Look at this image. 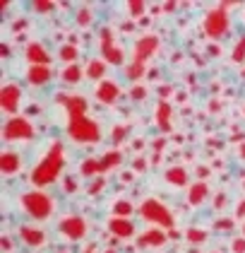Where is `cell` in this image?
Instances as JSON below:
<instances>
[{
  "label": "cell",
  "instance_id": "26",
  "mask_svg": "<svg viewBox=\"0 0 245 253\" xmlns=\"http://www.w3.org/2000/svg\"><path fill=\"white\" fill-rule=\"evenodd\" d=\"M132 212H135V208H132L130 200H115L113 203V217H128L130 219Z\"/></svg>",
  "mask_w": 245,
  "mask_h": 253
},
{
  "label": "cell",
  "instance_id": "21",
  "mask_svg": "<svg viewBox=\"0 0 245 253\" xmlns=\"http://www.w3.org/2000/svg\"><path fill=\"white\" fill-rule=\"evenodd\" d=\"M99 162H101V174H106V171L115 169V167L123 162V152H120V150H108Z\"/></svg>",
  "mask_w": 245,
  "mask_h": 253
},
{
  "label": "cell",
  "instance_id": "32",
  "mask_svg": "<svg viewBox=\"0 0 245 253\" xmlns=\"http://www.w3.org/2000/svg\"><path fill=\"white\" fill-rule=\"evenodd\" d=\"M128 10H130L132 17H142L144 15V2L142 0H130L128 2Z\"/></svg>",
  "mask_w": 245,
  "mask_h": 253
},
{
  "label": "cell",
  "instance_id": "15",
  "mask_svg": "<svg viewBox=\"0 0 245 253\" xmlns=\"http://www.w3.org/2000/svg\"><path fill=\"white\" fill-rule=\"evenodd\" d=\"M24 58L29 60V65H51V56H48L46 46L38 43V41H32V43L27 46Z\"/></svg>",
  "mask_w": 245,
  "mask_h": 253
},
{
  "label": "cell",
  "instance_id": "24",
  "mask_svg": "<svg viewBox=\"0 0 245 253\" xmlns=\"http://www.w3.org/2000/svg\"><path fill=\"white\" fill-rule=\"evenodd\" d=\"M58 58L65 60L68 65H72V63L79 58V48H77L75 43H63V46L58 48Z\"/></svg>",
  "mask_w": 245,
  "mask_h": 253
},
{
  "label": "cell",
  "instance_id": "30",
  "mask_svg": "<svg viewBox=\"0 0 245 253\" xmlns=\"http://www.w3.org/2000/svg\"><path fill=\"white\" fill-rule=\"evenodd\" d=\"M188 241L190 244H202V241H207V232H202V229H188Z\"/></svg>",
  "mask_w": 245,
  "mask_h": 253
},
{
  "label": "cell",
  "instance_id": "6",
  "mask_svg": "<svg viewBox=\"0 0 245 253\" xmlns=\"http://www.w3.org/2000/svg\"><path fill=\"white\" fill-rule=\"evenodd\" d=\"M34 135H36V130L27 116L7 118V123L2 128V140H7V142H29V140H34Z\"/></svg>",
  "mask_w": 245,
  "mask_h": 253
},
{
  "label": "cell",
  "instance_id": "10",
  "mask_svg": "<svg viewBox=\"0 0 245 253\" xmlns=\"http://www.w3.org/2000/svg\"><path fill=\"white\" fill-rule=\"evenodd\" d=\"M19 101H22V89L17 84H5L0 89V109L10 116H15L19 109Z\"/></svg>",
  "mask_w": 245,
  "mask_h": 253
},
{
  "label": "cell",
  "instance_id": "34",
  "mask_svg": "<svg viewBox=\"0 0 245 253\" xmlns=\"http://www.w3.org/2000/svg\"><path fill=\"white\" fill-rule=\"evenodd\" d=\"M125 133H128V128H125V126H115L113 130H111V137H113V142H120V140H125Z\"/></svg>",
  "mask_w": 245,
  "mask_h": 253
},
{
  "label": "cell",
  "instance_id": "43",
  "mask_svg": "<svg viewBox=\"0 0 245 253\" xmlns=\"http://www.w3.org/2000/svg\"><path fill=\"white\" fill-rule=\"evenodd\" d=\"M84 253H94V249H92V246H89V249H87V251H84Z\"/></svg>",
  "mask_w": 245,
  "mask_h": 253
},
{
  "label": "cell",
  "instance_id": "9",
  "mask_svg": "<svg viewBox=\"0 0 245 253\" xmlns=\"http://www.w3.org/2000/svg\"><path fill=\"white\" fill-rule=\"evenodd\" d=\"M99 46H101V58L106 60V63H111V65H123L125 63V48L113 39V32L111 29H104L101 32Z\"/></svg>",
  "mask_w": 245,
  "mask_h": 253
},
{
  "label": "cell",
  "instance_id": "31",
  "mask_svg": "<svg viewBox=\"0 0 245 253\" xmlns=\"http://www.w3.org/2000/svg\"><path fill=\"white\" fill-rule=\"evenodd\" d=\"M56 7V2H51V0H36V2H32V10L34 12H51Z\"/></svg>",
  "mask_w": 245,
  "mask_h": 253
},
{
  "label": "cell",
  "instance_id": "5",
  "mask_svg": "<svg viewBox=\"0 0 245 253\" xmlns=\"http://www.w3.org/2000/svg\"><path fill=\"white\" fill-rule=\"evenodd\" d=\"M228 5H231V2H224V5L209 10L207 15H205V34H207L209 39L216 41L228 32V27H231V20H228Z\"/></svg>",
  "mask_w": 245,
  "mask_h": 253
},
{
  "label": "cell",
  "instance_id": "44",
  "mask_svg": "<svg viewBox=\"0 0 245 253\" xmlns=\"http://www.w3.org/2000/svg\"><path fill=\"white\" fill-rule=\"evenodd\" d=\"M60 253H70V251H60Z\"/></svg>",
  "mask_w": 245,
  "mask_h": 253
},
{
  "label": "cell",
  "instance_id": "13",
  "mask_svg": "<svg viewBox=\"0 0 245 253\" xmlns=\"http://www.w3.org/2000/svg\"><path fill=\"white\" fill-rule=\"evenodd\" d=\"M120 87L115 84L113 80H101L99 84H96L94 89V97L101 101V104H115L118 99H120Z\"/></svg>",
  "mask_w": 245,
  "mask_h": 253
},
{
  "label": "cell",
  "instance_id": "4",
  "mask_svg": "<svg viewBox=\"0 0 245 253\" xmlns=\"http://www.w3.org/2000/svg\"><path fill=\"white\" fill-rule=\"evenodd\" d=\"M140 217L147 219L154 227H166V229H171V227L175 224L173 212H171L164 203H159L156 198H147V200L140 205Z\"/></svg>",
  "mask_w": 245,
  "mask_h": 253
},
{
  "label": "cell",
  "instance_id": "14",
  "mask_svg": "<svg viewBox=\"0 0 245 253\" xmlns=\"http://www.w3.org/2000/svg\"><path fill=\"white\" fill-rule=\"evenodd\" d=\"M51 78H53L51 65H29V70H27V82L34 87H46Z\"/></svg>",
  "mask_w": 245,
  "mask_h": 253
},
{
  "label": "cell",
  "instance_id": "41",
  "mask_svg": "<svg viewBox=\"0 0 245 253\" xmlns=\"http://www.w3.org/2000/svg\"><path fill=\"white\" fill-rule=\"evenodd\" d=\"M65 188H68V191H75V181H72V178H65Z\"/></svg>",
  "mask_w": 245,
  "mask_h": 253
},
{
  "label": "cell",
  "instance_id": "29",
  "mask_svg": "<svg viewBox=\"0 0 245 253\" xmlns=\"http://www.w3.org/2000/svg\"><path fill=\"white\" fill-rule=\"evenodd\" d=\"M125 78L130 80V82H137V80H142V78H144V65H137V63L128 65V70H125Z\"/></svg>",
  "mask_w": 245,
  "mask_h": 253
},
{
  "label": "cell",
  "instance_id": "22",
  "mask_svg": "<svg viewBox=\"0 0 245 253\" xmlns=\"http://www.w3.org/2000/svg\"><path fill=\"white\" fill-rule=\"evenodd\" d=\"M87 73L77 65V63H72V65H68L65 70H63V75H60V80L65 82V84H77V82H82V78H84Z\"/></svg>",
  "mask_w": 245,
  "mask_h": 253
},
{
  "label": "cell",
  "instance_id": "7",
  "mask_svg": "<svg viewBox=\"0 0 245 253\" xmlns=\"http://www.w3.org/2000/svg\"><path fill=\"white\" fill-rule=\"evenodd\" d=\"M58 232L63 234L68 241H82L87 232H89V224L82 214H68L58 222Z\"/></svg>",
  "mask_w": 245,
  "mask_h": 253
},
{
  "label": "cell",
  "instance_id": "40",
  "mask_svg": "<svg viewBox=\"0 0 245 253\" xmlns=\"http://www.w3.org/2000/svg\"><path fill=\"white\" fill-rule=\"evenodd\" d=\"M236 217H245V200H241V205H238V212Z\"/></svg>",
  "mask_w": 245,
  "mask_h": 253
},
{
  "label": "cell",
  "instance_id": "11",
  "mask_svg": "<svg viewBox=\"0 0 245 253\" xmlns=\"http://www.w3.org/2000/svg\"><path fill=\"white\" fill-rule=\"evenodd\" d=\"M22 167H24V159H22L19 152H15V150H2L0 152V171H2V176L19 174Z\"/></svg>",
  "mask_w": 245,
  "mask_h": 253
},
{
  "label": "cell",
  "instance_id": "37",
  "mask_svg": "<svg viewBox=\"0 0 245 253\" xmlns=\"http://www.w3.org/2000/svg\"><path fill=\"white\" fill-rule=\"evenodd\" d=\"M214 227L216 229H233V219H219Z\"/></svg>",
  "mask_w": 245,
  "mask_h": 253
},
{
  "label": "cell",
  "instance_id": "12",
  "mask_svg": "<svg viewBox=\"0 0 245 253\" xmlns=\"http://www.w3.org/2000/svg\"><path fill=\"white\" fill-rule=\"evenodd\" d=\"M19 239L29 246V249H38V246H46L48 236L41 227H34V224H22L19 227Z\"/></svg>",
  "mask_w": 245,
  "mask_h": 253
},
{
  "label": "cell",
  "instance_id": "17",
  "mask_svg": "<svg viewBox=\"0 0 245 253\" xmlns=\"http://www.w3.org/2000/svg\"><path fill=\"white\" fill-rule=\"evenodd\" d=\"M166 239H169V234H164L159 227H154V229H147V232L140 234V239H137V244L140 246H164L166 244Z\"/></svg>",
  "mask_w": 245,
  "mask_h": 253
},
{
  "label": "cell",
  "instance_id": "45",
  "mask_svg": "<svg viewBox=\"0 0 245 253\" xmlns=\"http://www.w3.org/2000/svg\"><path fill=\"white\" fill-rule=\"evenodd\" d=\"M243 234H245V224H243Z\"/></svg>",
  "mask_w": 245,
  "mask_h": 253
},
{
  "label": "cell",
  "instance_id": "42",
  "mask_svg": "<svg viewBox=\"0 0 245 253\" xmlns=\"http://www.w3.org/2000/svg\"><path fill=\"white\" fill-rule=\"evenodd\" d=\"M238 155H241V157H243V159H245V142H243V145H241V152H238Z\"/></svg>",
  "mask_w": 245,
  "mask_h": 253
},
{
  "label": "cell",
  "instance_id": "35",
  "mask_svg": "<svg viewBox=\"0 0 245 253\" xmlns=\"http://www.w3.org/2000/svg\"><path fill=\"white\" fill-rule=\"evenodd\" d=\"M231 251H233V253H245V236H241V239H233V241H231Z\"/></svg>",
  "mask_w": 245,
  "mask_h": 253
},
{
  "label": "cell",
  "instance_id": "38",
  "mask_svg": "<svg viewBox=\"0 0 245 253\" xmlns=\"http://www.w3.org/2000/svg\"><path fill=\"white\" fill-rule=\"evenodd\" d=\"M135 169H140V171H144V169H147V164H144V159H135Z\"/></svg>",
  "mask_w": 245,
  "mask_h": 253
},
{
  "label": "cell",
  "instance_id": "23",
  "mask_svg": "<svg viewBox=\"0 0 245 253\" xmlns=\"http://www.w3.org/2000/svg\"><path fill=\"white\" fill-rule=\"evenodd\" d=\"M87 73V78L89 80H104V75H106V60L101 58H94V60H89V68L84 70Z\"/></svg>",
  "mask_w": 245,
  "mask_h": 253
},
{
  "label": "cell",
  "instance_id": "2",
  "mask_svg": "<svg viewBox=\"0 0 245 253\" xmlns=\"http://www.w3.org/2000/svg\"><path fill=\"white\" fill-rule=\"evenodd\" d=\"M63 167H65V147H63L60 140H53L51 147H48V152H46V157L41 159V164L34 167V171H32L29 178H32V183L36 188H43V186L53 183L58 176H60Z\"/></svg>",
  "mask_w": 245,
  "mask_h": 253
},
{
  "label": "cell",
  "instance_id": "36",
  "mask_svg": "<svg viewBox=\"0 0 245 253\" xmlns=\"http://www.w3.org/2000/svg\"><path fill=\"white\" fill-rule=\"evenodd\" d=\"M104 186H106V178L101 176L99 181H94V183H92V188H89V195H96L99 191H101V188H104Z\"/></svg>",
  "mask_w": 245,
  "mask_h": 253
},
{
  "label": "cell",
  "instance_id": "28",
  "mask_svg": "<svg viewBox=\"0 0 245 253\" xmlns=\"http://www.w3.org/2000/svg\"><path fill=\"white\" fill-rule=\"evenodd\" d=\"M231 60H233V63H243L245 60V34L236 41V46H233V51H231Z\"/></svg>",
  "mask_w": 245,
  "mask_h": 253
},
{
  "label": "cell",
  "instance_id": "39",
  "mask_svg": "<svg viewBox=\"0 0 245 253\" xmlns=\"http://www.w3.org/2000/svg\"><path fill=\"white\" fill-rule=\"evenodd\" d=\"M224 203H226V195L219 193V198H216V203H214V205H216V208H224Z\"/></svg>",
  "mask_w": 245,
  "mask_h": 253
},
{
  "label": "cell",
  "instance_id": "20",
  "mask_svg": "<svg viewBox=\"0 0 245 253\" xmlns=\"http://www.w3.org/2000/svg\"><path fill=\"white\" fill-rule=\"evenodd\" d=\"M154 116H156V126L161 130H171V104L169 101H159Z\"/></svg>",
  "mask_w": 245,
  "mask_h": 253
},
{
  "label": "cell",
  "instance_id": "33",
  "mask_svg": "<svg viewBox=\"0 0 245 253\" xmlns=\"http://www.w3.org/2000/svg\"><path fill=\"white\" fill-rule=\"evenodd\" d=\"M130 97L135 99V101H144V97H147V89H144L142 84H135V87H132V92H130Z\"/></svg>",
  "mask_w": 245,
  "mask_h": 253
},
{
  "label": "cell",
  "instance_id": "25",
  "mask_svg": "<svg viewBox=\"0 0 245 253\" xmlns=\"http://www.w3.org/2000/svg\"><path fill=\"white\" fill-rule=\"evenodd\" d=\"M79 171H82V176H99L101 174V162H99L96 157H89V159L82 162Z\"/></svg>",
  "mask_w": 245,
  "mask_h": 253
},
{
  "label": "cell",
  "instance_id": "18",
  "mask_svg": "<svg viewBox=\"0 0 245 253\" xmlns=\"http://www.w3.org/2000/svg\"><path fill=\"white\" fill-rule=\"evenodd\" d=\"M209 195V188L205 181H197V183H192L188 188V203L192 205V208H197V205H202L205 200H207Z\"/></svg>",
  "mask_w": 245,
  "mask_h": 253
},
{
  "label": "cell",
  "instance_id": "27",
  "mask_svg": "<svg viewBox=\"0 0 245 253\" xmlns=\"http://www.w3.org/2000/svg\"><path fill=\"white\" fill-rule=\"evenodd\" d=\"M75 20L79 27H89L92 22H94V12L89 10V7H79L77 10V15H75Z\"/></svg>",
  "mask_w": 245,
  "mask_h": 253
},
{
  "label": "cell",
  "instance_id": "3",
  "mask_svg": "<svg viewBox=\"0 0 245 253\" xmlns=\"http://www.w3.org/2000/svg\"><path fill=\"white\" fill-rule=\"evenodd\" d=\"M19 205H22L24 212L29 214L32 219H36V222H46V219H51V214L56 212V200L46 191H41V188L24 191L19 195Z\"/></svg>",
  "mask_w": 245,
  "mask_h": 253
},
{
  "label": "cell",
  "instance_id": "8",
  "mask_svg": "<svg viewBox=\"0 0 245 253\" xmlns=\"http://www.w3.org/2000/svg\"><path fill=\"white\" fill-rule=\"evenodd\" d=\"M159 48H161V39H159L156 34H144V37H140V39L135 41V46H132V63L144 65L151 56L159 53Z\"/></svg>",
  "mask_w": 245,
  "mask_h": 253
},
{
  "label": "cell",
  "instance_id": "16",
  "mask_svg": "<svg viewBox=\"0 0 245 253\" xmlns=\"http://www.w3.org/2000/svg\"><path fill=\"white\" fill-rule=\"evenodd\" d=\"M108 232L113 236H118V239H130L135 234V224L128 217H111L108 219Z\"/></svg>",
  "mask_w": 245,
  "mask_h": 253
},
{
  "label": "cell",
  "instance_id": "19",
  "mask_svg": "<svg viewBox=\"0 0 245 253\" xmlns=\"http://www.w3.org/2000/svg\"><path fill=\"white\" fill-rule=\"evenodd\" d=\"M164 178H166V183L175 186V188L188 186V171H185L183 167H169V169L164 171Z\"/></svg>",
  "mask_w": 245,
  "mask_h": 253
},
{
  "label": "cell",
  "instance_id": "1",
  "mask_svg": "<svg viewBox=\"0 0 245 253\" xmlns=\"http://www.w3.org/2000/svg\"><path fill=\"white\" fill-rule=\"evenodd\" d=\"M58 101L68 109V135L79 145H94L101 140V126L87 116V101L79 94H58Z\"/></svg>",
  "mask_w": 245,
  "mask_h": 253
}]
</instances>
